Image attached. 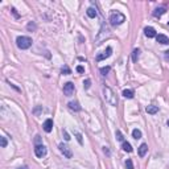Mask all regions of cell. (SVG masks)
I'll list each match as a JSON object with an SVG mask.
<instances>
[{
    "instance_id": "cell-1",
    "label": "cell",
    "mask_w": 169,
    "mask_h": 169,
    "mask_svg": "<svg viewBox=\"0 0 169 169\" xmlns=\"http://www.w3.org/2000/svg\"><path fill=\"white\" fill-rule=\"evenodd\" d=\"M103 99L106 100V103H108L110 106H116L118 104V98L116 94L112 91V89L108 86H103Z\"/></svg>"
},
{
    "instance_id": "cell-2",
    "label": "cell",
    "mask_w": 169,
    "mask_h": 169,
    "mask_svg": "<svg viewBox=\"0 0 169 169\" xmlns=\"http://www.w3.org/2000/svg\"><path fill=\"white\" fill-rule=\"evenodd\" d=\"M32 42H33L32 38L28 36H18L17 38H16V45H17V48L21 50H25V49H28V48H31Z\"/></svg>"
},
{
    "instance_id": "cell-3",
    "label": "cell",
    "mask_w": 169,
    "mask_h": 169,
    "mask_svg": "<svg viewBox=\"0 0 169 169\" xmlns=\"http://www.w3.org/2000/svg\"><path fill=\"white\" fill-rule=\"evenodd\" d=\"M124 21H126V16H124L121 12H119V11H115V12H112L110 15V23H111V25H114V26L120 25V24H123Z\"/></svg>"
},
{
    "instance_id": "cell-4",
    "label": "cell",
    "mask_w": 169,
    "mask_h": 169,
    "mask_svg": "<svg viewBox=\"0 0 169 169\" xmlns=\"http://www.w3.org/2000/svg\"><path fill=\"white\" fill-rule=\"evenodd\" d=\"M63 94L66 95V97H71V95L74 94V91H75V86H74L73 82H66L65 84H63Z\"/></svg>"
},
{
    "instance_id": "cell-5",
    "label": "cell",
    "mask_w": 169,
    "mask_h": 169,
    "mask_svg": "<svg viewBox=\"0 0 169 169\" xmlns=\"http://www.w3.org/2000/svg\"><path fill=\"white\" fill-rule=\"evenodd\" d=\"M58 148H60L61 153H62V155L65 156L66 158H71V157H73V152H71V149L69 148V145H66V144H63V143H61V144L58 145Z\"/></svg>"
},
{
    "instance_id": "cell-6",
    "label": "cell",
    "mask_w": 169,
    "mask_h": 169,
    "mask_svg": "<svg viewBox=\"0 0 169 169\" xmlns=\"http://www.w3.org/2000/svg\"><path fill=\"white\" fill-rule=\"evenodd\" d=\"M111 53H112V48H110L108 46L107 49L104 50L103 53H100V54H98L97 55V61L99 62V61H103V60H106V58H108L111 55Z\"/></svg>"
},
{
    "instance_id": "cell-7",
    "label": "cell",
    "mask_w": 169,
    "mask_h": 169,
    "mask_svg": "<svg viewBox=\"0 0 169 169\" xmlns=\"http://www.w3.org/2000/svg\"><path fill=\"white\" fill-rule=\"evenodd\" d=\"M34 153H36L37 157H44L46 155V148L44 145H36L34 147Z\"/></svg>"
},
{
    "instance_id": "cell-8",
    "label": "cell",
    "mask_w": 169,
    "mask_h": 169,
    "mask_svg": "<svg viewBox=\"0 0 169 169\" xmlns=\"http://www.w3.org/2000/svg\"><path fill=\"white\" fill-rule=\"evenodd\" d=\"M144 34L148 37V38H153V37L157 36L155 28H152V26H147V28H144Z\"/></svg>"
},
{
    "instance_id": "cell-9",
    "label": "cell",
    "mask_w": 169,
    "mask_h": 169,
    "mask_svg": "<svg viewBox=\"0 0 169 169\" xmlns=\"http://www.w3.org/2000/svg\"><path fill=\"white\" fill-rule=\"evenodd\" d=\"M42 127H44V131L45 132H48V133H49V132H52V129H53V120H52V119H46Z\"/></svg>"
},
{
    "instance_id": "cell-10",
    "label": "cell",
    "mask_w": 169,
    "mask_h": 169,
    "mask_svg": "<svg viewBox=\"0 0 169 169\" xmlns=\"http://www.w3.org/2000/svg\"><path fill=\"white\" fill-rule=\"evenodd\" d=\"M156 40H157V42H160V44H163V45L169 44V38L165 36V34H157V36H156Z\"/></svg>"
},
{
    "instance_id": "cell-11",
    "label": "cell",
    "mask_w": 169,
    "mask_h": 169,
    "mask_svg": "<svg viewBox=\"0 0 169 169\" xmlns=\"http://www.w3.org/2000/svg\"><path fill=\"white\" fill-rule=\"evenodd\" d=\"M165 12H166V8L165 7L156 8V9L153 11V16H155V17H161V16H163Z\"/></svg>"
},
{
    "instance_id": "cell-12",
    "label": "cell",
    "mask_w": 169,
    "mask_h": 169,
    "mask_svg": "<svg viewBox=\"0 0 169 169\" xmlns=\"http://www.w3.org/2000/svg\"><path fill=\"white\" fill-rule=\"evenodd\" d=\"M147 152H148V145L145 144V143H143L139 147V156L140 157H144V156L147 155Z\"/></svg>"
},
{
    "instance_id": "cell-13",
    "label": "cell",
    "mask_w": 169,
    "mask_h": 169,
    "mask_svg": "<svg viewBox=\"0 0 169 169\" xmlns=\"http://www.w3.org/2000/svg\"><path fill=\"white\" fill-rule=\"evenodd\" d=\"M145 111H147L148 114H151V115H155V114L158 112V107L157 106L151 104V106H147V107H145Z\"/></svg>"
},
{
    "instance_id": "cell-14",
    "label": "cell",
    "mask_w": 169,
    "mask_h": 169,
    "mask_svg": "<svg viewBox=\"0 0 169 169\" xmlns=\"http://www.w3.org/2000/svg\"><path fill=\"white\" fill-rule=\"evenodd\" d=\"M121 94H123V97L127 98V99H132L133 95H135V92H133V90H131V89H126V90H123Z\"/></svg>"
},
{
    "instance_id": "cell-15",
    "label": "cell",
    "mask_w": 169,
    "mask_h": 169,
    "mask_svg": "<svg viewBox=\"0 0 169 169\" xmlns=\"http://www.w3.org/2000/svg\"><path fill=\"white\" fill-rule=\"evenodd\" d=\"M67 106H69V108L73 111H81V108H82L78 102H69Z\"/></svg>"
},
{
    "instance_id": "cell-16",
    "label": "cell",
    "mask_w": 169,
    "mask_h": 169,
    "mask_svg": "<svg viewBox=\"0 0 169 169\" xmlns=\"http://www.w3.org/2000/svg\"><path fill=\"white\" fill-rule=\"evenodd\" d=\"M140 57V49H133V52H132V61L133 62H137V60H139Z\"/></svg>"
},
{
    "instance_id": "cell-17",
    "label": "cell",
    "mask_w": 169,
    "mask_h": 169,
    "mask_svg": "<svg viewBox=\"0 0 169 169\" xmlns=\"http://www.w3.org/2000/svg\"><path fill=\"white\" fill-rule=\"evenodd\" d=\"M121 148H123V151H126V152H128V153L132 152V147H131V144H129L128 141H123Z\"/></svg>"
},
{
    "instance_id": "cell-18",
    "label": "cell",
    "mask_w": 169,
    "mask_h": 169,
    "mask_svg": "<svg viewBox=\"0 0 169 169\" xmlns=\"http://www.w3.org/2000/svg\"><path fill=\"white\" fill-rule=\"evenodd\" d=\"M86 13H87V16H89V17L94 18L95 16H97V9H95V8H92V7H90L89 9L86 11Z\"/></svg>"
},
{
    "instance_id": "cell-19",
    "label": "cell",
    "mask_w": 169,
    "mask_h": 169,
    "mask_svg": "<svg viewBox=\"0 0 169 169\" xmlns=\"http://www.w3.org/2000/svg\"><path fill=\"white\" fill-rule=\"evenodd\" d=\"M132 136H133V139H141V131H140V129H133V131H132Z\"/></svg>"
},
{
    "instance_id": "cell-20",
    "label": "cell",
    "mask_w": 169,
    "mask_h": 169,
    "mask_svg": "<svg viewBox=\"0 0 169 169\" xmlns=\"http://www.w3.org/2000/svg\"><path fill=\"white\" fill-rule=\"evenodd\" d=\"M61 73H62L63 75H67V74H71V70H70V67H69L67 65H63L62 69H61Z\"/></svg>"
},
{
    "instance_id": "cell-21",
    "label": "cell",
    "mask_w": 169,
    "mask_h": 169,
    "mask_svg": "<svg viewBox=\"0 0 169 169\" xmlns=\"http://www.w3.org/2000/svg\"><path fill=\"white\" fill-rule=\"evenodd\" d=\"M124 164H126V168H127V169H133V163H132L131 158H127Z\"/></svg>"
},
{
    "instance_id": "cell-22",
    "label": "cell",
    "mask_w": 169,
    "mask_h": 169,
    "mask_svg": "<svg viewBox=\"0 0 169 169\" xmlns=\"http://www.w3.org/2000/svg\"><path fill=\"white\" fill-rule=\"evenodd\" d=\"M115 136H116V140H119V141H123L124 140V137H123V133H121L120 131H116V133H115Z\"/></svg>"
},
{
    "instance_id": "cell-23",
    "label": "cell",
    "mask_w": 169,
    "mask_h": 169,
    "mask_svg": "<svg viewBox=\"0 0 169 169\" xmlns=\"http://www.w3.org/2000/svg\"><path fill=\"white\" fill-rule=\"evenodd\" d=\"M7 144H8L7 139H5L4 136H1V137H0V145H1V148H5V147H7Z\"/></svg>"
},
{
    "instance_id": "cell-24",
    "label": "cell",
    "mask_w": 169,
    "mask_h": 169,
    "mask_svg": "<svg viewBox=\"0 0 169 169\" xmlns=\"http://www.w3.org/2000/svg\"><path fill=\"white\" fill-rule=\"evenodd\" d=\"M110 70H111L110 66H106V67H102V69H100V74H102V75H106V74H107Z\"/></svg>"
},
{
    "instance_id": "cell-25",
    "label": "cell",
    "mask_w": 169,
    "mask_h": 169,
    "mask_svg": "<svg viewBox=\"0 0 169 169\" xmlns=\"http://www.w3.org/2000/svg\"><path fill=\"white\" fill-rule=\"evenodd\" d=\"M26 28H28L29 31H32V29L34 31V29H36V24H34V23H29L28 25H26Z\"/></svg>"
},
{
    "instance_id": "cell-26",
    "label": "cell",
    "mask_w": 169,
    "mask_h": 169,
    "mask_svg": "<svg viewBox=\"0 0 169 169\" xmlns=\"http://www.w3.org/2000/svg\"><path fill=\"white\" fill-rule=\"evenodd\" d=\"M90 84H91V81H90V79H86V81L83 82V87H84V89H89Z\"/></svg>"
},
{
    "instance_id": "cell-27",
    "label": "cell",
    "mask_w": 169,
    "mask_h": 169,
    "mask_svg": "<svg viewBox=\"0 0 169 169\" xmlns=\"http://www.w3.org/2000/svg\"><path fill=\"white\" fill-rule=\"evenodd\" d=\"M75 133V136H77V140H78V143L79 144H82V135L79 133V132H74Z\"/></svg>"
},
{
    "instance_id": "cell-28",
    "label": "cell",
    "mask_w": 169,
    "mask_h": 169,
    "mask_svg": "<svg viewBox=\"0 0 169 169\" xmlns=\"http://www.w3.org/2000/svg\"><path fill=\"white\" fill-rule=\"evenodd\" d=\"M77 71H78V73H83V71H84V67H83V66H81V65L77 66Z\"/></svg>"
},
{
    "instance_id": "cell-29",
    "label": "cell",
    "mask_w": 169,
    "mask_h": 169,
    "mask_svg": "<svg viewBox=\"0 0 169 169\" xmlns=\"http://www.w3.org/2000/svg\"><path fill=\"white\" fill-rule=\"evenodd\" d=\"M63 137H65L66 141H69V140H70V136L67 135V132H66V131H63Z\"/></svg>"
},
{
    "instance_id": "cell-30",
    "label": "cell",
    "mask_w": 169,
    "mask_h": 169,
    "mask_svg": "<svg viewBox=\"0 0 169 169\" xmlns=\"http://www.w3.org/2000/svg\"><path fill=\"white\" fill-rule=\"evenodd\" d=\"M103 152H104L106 155L110 156V151H108V148H107V147H103Z\"/></svg>"
},
{
    "instance_id": "cell-31",
    "label": "cell",
    "mask_w": 169,
    "mask_h": 169,
    "mask_svg": "<svg viewBox=\"0 0 169 169\" xmlns=\"http://www.w3.org/2000/svg\"><path fill=\"white\" fill-rule=\"evenodd\" d=\"M11 11H12V13H13V15H15V17L17 18V17H18V15H17V12H16V9H15V8H12V9H11Z\"/></svg>"
},
{
    "instance_id": "cell-32",
    "label": "cell",
    "mask_w": 169,
    "mask_h": 169,
    "mask_svg": "<svg viewBox=\"0 0 169 169\" xmlns=\"http://www.w3.org/2000/svg\"><path fill=\"white\" fill-rule=\"evenodd\" d=\"M165 60L169 61V50H166V52H165Z\"/></svg>"
},
{
    "instance_id": "cell-33",
    "label": "cell",
    "mask_w": 169,
    "mask_h": 169,
    "mask_svg": "<svg viewBox=\"0 0 169 169\" xmlns=\"http://www.w3.org/2000/svg\"><path fill=\"white\" fill-rule=\"evenodd\" d=\"M17 169H28V166H20V168H17Z\"/></svg>"
},
{
    "instance_id": "cell-34",
    "label": "cell",
    "mask_w": 169,
    "mask_h": 169,
    "mask_svg": "<svg viewBox=\"0 0 169 169\" xmlns=\"http://www.w3.org/2000/svg\"><path fill=\"white\" fill-rule=\"evenodd\" d=\"M166 124H168V127H169V120H168V121H166Z\"/></svg>"
},
{
    "instance_id": "cell-35",
    "label": "cell",
    "mask_w": 169,
    "mask_h": 169,
    "mask_svg": "<svg viewBox=\"0 0 169 169\" xmlns=\"http://www.w3.org/2000/svg\"><path fill=\"white\" fill-rule=\"evenodd\" d=\"M168 26H169V21H168Z\"/></svg>"
}]
</instances>
